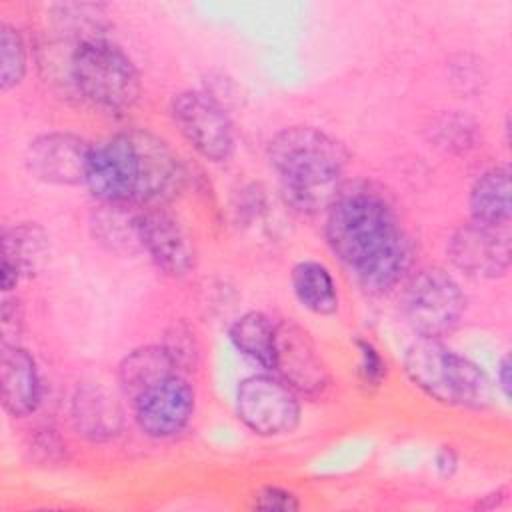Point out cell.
Wrapping results in <instances>:
<instances>
[{"label":"cell","instance_id":"cell-1","mask_svg":"<svg viewBox=\"0 0 512 512\" xmlns=\"http://www.w3.org/2000/svg\"><path fill=\"white\" fill-rule=\"evenodd\" d=\"M184 184L178 154L148 130L118 132L90 148L84 186L100 204L162 208Z\"/></svg>","mask_w":512,"mask_h":512},{"label":"cell","instance_id":"cell-2","mask_svg":"<svg viewBox=\"0 0 512 512\" xmlns=\"http://www.w3.org/2000/svg\"><path fill=\"white\" fill-rule=\"evenodd\" d=\"M284 200L298 212L328 210L344 186L346 148L314 126H288L276 132L266 150Z\"/></svg>","mask_w":512,"mask_h":512},{"label":"cell","instance_id":"cell-3","mask_svg":"<svg viewBox=\"0 0 512 512\" xmlns=\"http://www.w3.org/2000/svg\"><path fill=\"white\" fill-rule=\"evenodd\" d=\"M400 230L386 194L366 182L344 184L326 210V240L350 270L374 256Z\"/></svg>","mask_w":512,"mask_h":512},{"label":"cell","instance_id":"cell-4","mask_svg":"<svg viewBox=\"0 0 512 512\" xmlns=\"http://www.w3.org/2000/svg\"><path fill=\"white\" fill-rule=\"evenodd\" d=\"M408 380L444 406L480 408L490 398V380L480 366L438 338H418L404 352Z\"/></svg>","mask_w":512,"mask_h":512},{"label":"cell","instance_id":"cell-5","mask_svg":"<svg viewBox=\"0 0 512 512\" xmlns=\"http://www.w3.org/2000/svg\"><path fill=\"white\" fill-rule=\"evenodd\" d=\"M68 76L84 100L110 114L128 112L142 92L134 62L104 36L74 44Z\"/></svg>","mask_w":512,"mask_h":512},{"label":"cell","instance_id":"cell-6","mask_svg":"<svg viewBox=\"0 0 512 512\" xmlns=\"http://www.w3.org/2000/svg\"><path fill=\"white\" fill-rule=\"evenodd\" d=\"M402 308L408 324L420 338L440 340L460 324L466 310V296L452 274L430 266L410 278Z\"/></svg>","mask_w":512,"mask_h":512},{"label":"cell","instance_id":"cell-7","mask_svg":"<svg viewBox=\"0 0 512 512\" xmlns=\"http://www.w3.org/2000/svg\"><path fill=\"white\" fill-rule=\"evenodd\" d=\"M234 408L248 430L266 438L294 432L302 414L298 394L272 374H252L240 380Z\"/></svg>","mask_w":512,"mask_h":512},{"label":"cell","instance_id":"cell-8","mask_svg":"<svg viewBox=\"0 0 512 512\" xmlns=\"http://www.w3.org/2000/svg\"><path fill=\"white\" fill-rule=\"evenodd\" d=\"M172 122L184 140L208 162H228L236 148L228 110L204 90H184L170 102Z\"/></svg>","mask_w":512,"mask_h":512},{"label":"cell","instance_id":"cell-9","mask_svg":"<svg viewBox=\"0 0 512 512\" xmlns=\"http://www.w3.org/2000/svg\"><path fill=\"white\" fill-rule=\"evenodd\" d=\"M134 420L150 438H172L188 428L196 410L194 386L178 372L156 382L132 400Z\"/></svg>","mask_w":512,"mask_h":512},{"label":"cell","instance_id":"cell-10","mask_svg":"<svg viewBox=\"0 0 512 512\" xmlns=\"http://www.w3.org/2000/svg\"><path fill=\"white\" fill-rule=\"evenodd\" d=\"M296 394L308 398L320 396L328 384L330 374L310 334L294 322L276 324V360L274 370Z\"/></svg>","mask_w":512,"mask_h":512},{"label":"cell","instance_id":"cell-11","mask_svg":"<svg viewBox=\"0 0 512 512\" xmlns=\"http://www.w3.org/2000/svg\"><path fill=\"white\" fill-rule=\"evenodd\" d=\"M138 238L142 250L160 272L182 278L194 270V240L184 224L164 208H144L138 212Z\"/></svg>","mask_w":512,"mask_h":512},{"label":"cell","instance_id":"cell-12","mask_svg":"<svg viewBox=\"0 0 512 512\" xmlns=\"http://www.w3.org/2000/svg\"><path fill=\"white\" fill-rule=\"evenodd\" d=\"M450 262L472 278H500L510 268L508 228H494L480 222L460 226L446 246Z\"/></svg>","mask_w":512,"mask_h":512},{"label":"cell","instance_id":"cell-13","mask_svg":"<svg viewBox=\"0 0 512 512\" xmlns=\"http://www.w3.org/2000/svg\"><path fill=\"white\" fill-rule=\"evenodd\" d=\"M92 144L72 132H46L26 148L28 172L54 186H78L86 182V166Z\"/></svg>","mask_w":512,"mask_h":512},{"label":"cell","instance_id":"cell-14","mask_svg":"<svg viewBox=\"0 0 512 512\" xmlns=\"http://www.w3.org/2000/svg\"><path fill=\"white\" fill-rule=\"evenodd\" d=\"M2 406L10 416L36 412L42 400V380L34 356L20 344H2L0 354Z\"/></svg>","mask_w":512,"mask_h":512},{"label":"cell","instance_id":"cell-15","mask_svg":"<svg viewBox=\"0 0 512 512\" xmlns=\"http://www.w3.org/2000/svg\"><path fill=\"white\" fill-rule=\"evenodd\" d=\"M414 256L416 248L412 238L400 230L384 248L352 272L368 294H386L410 272Z\"/></svg>","mask_w":512,"mask_h":512},{"label":"cell","instance_id":"cell-16","mask_svg":"<svg viewBox=\"0 0 512 512\" xmlns=\"http://www.w3.org/2000/svg\"><path fill=\"white\" fill-rule=\"evenodd\" d=\"M468 206L474 222L508 228L512 216L508 166H494L482 172L470 188Z\"/></svg>","mask_w":512,"mask_h":512},{"label":"cell","instance_id":"cell-17","mask_svg":"<svg viewBox=\"0 0 512 512\" xmlns=\"http://www.w3.org/2000/svg\"><path fill=\"white\" fill-rule=\"evenodd\" d=\"M50 260L48 232L36 222H20L2 232V262L18 270L22 278L38 276Z\"/></svg>","mask_w":512,"mask_h":512},{"label":"cell","instance_id":"cell-18","mask_svg":"<svg viewBox=\"0 0 512 512\" xmlns=\"http://www.w3.org/2000/svg\"><path fill=\"white\" fill-rule=\"evenodd\" d=\"M176 366L162 344H148L128 352L118 364V384L132 402L144 390L174 374Z\"/></svg>","mask_w":512,"mask_h":512},{"label":"cell","instance_id":"cell-19","mask_svg":"<svg viewBox=\"0 0 512 512\" xmlns=\"http://www.w3.org/2000/svg\"><path fill=\"white\" fill-rule=\"evenodd\" d=\"M72 422L78 434L92 442H102L120 432L122 414L100 388L84 386L78 388L72 400Z\"/></svg>","mask_w":512,"mask_h":512},{"label":"cell","instance_id":"cell-20","mask_svg":"<svg viewBox=\"0 0 512 512\" xmlns=\"http://www.w3.org/2000/svg\"><path fill=\"white\" fill-rule=\"evenodd\" d=\"M290 284L302 308L318 316L338 312L340 296L330 270L318 260H300L290 274Z\"/></svg>","mask_w":512,"mask_h":512},{"label":"cell","instance_id":"cell-21","mask_svg":"<svg viewBox=\"0 0 512 512\" xmlns=\"http://www.w3.org/2000/svg\"><path fill=\"white\" fill-rule=\"evenodd\" d=\"M276 324L264 312L252 310L230 324L228 338L240 354L272 372L276 360Z\"/></svg>","mask_w":512,"mask_h":512},{"label":"cell","instance_id":"cell-22","mask_svg":"<svg viewBox=\"0 0 512 512\" xmlns=\"http://www.w3.org/2000/svg\"><path fill=\"white\" fill-rule=\"evenodd\" d=\"M90 228L94 238L110 252L130 254L142 250L138 238V212L126 204H100L92 212Z\"/></svg>","mask_w":512,"mask_h":512},{"label":"cell","instance_id":"cell-23","mask_svg":"<svg viewBox=\"0 0 512 512\" xmlns=\"http://www.w3.org/2000/svg\"><path fill=\"white\" fill-rule=\"evenodd\" d=\"M430 140L446 152L462 154L476 146L478 124L462 112H444L430 126Z\"/></svg>","mask_w":512,"mask_h":512},{"label":"cell","instance_id":"cell-24","mask_svg":"<svg viewBox=\"0 0 512 512\" xmlns=\"http://www.w3.org/2000/svg\"><path fill=\"white\" fill-rule=\"evenodd\" d=\"M28 68L26 42L18 28L2 22L0 26V88L8 92L24 80Z\"/></svg>","mask_w":512,"mask_h":512},{"label":"cell","instance_id":"cell-25","mask_svg":"<svg viewBox=\"0 0 512 512\" xmlns=\"http://www.w3.org/2000/svg\"><path fill=\"white\" fill-rule=\"evenodd\" d=\"M162 346L170 354L176 370H192L196 366L200 348L194 332L184 324H174L172 328H168Z\"/></svg>","mask_w":512,"mask_h":512},{"label":"cell","instance_id":"cell-26","mask_svg":"<svg viewBox=\"0 0 512 512\" xmlns=\"http://www.w3.org/2000/svg\"><path fill=\"white\" fill-rule=\"evenodd\" d=\"M356 350H358V374L360 380L368 386V388H378L384 384L386 374H388V364L384 360V356L380 354V350L364 338H356L354 340Z\"/></svg>","mask_w":512,"mask_h":512},{"label":"cell","instance_id":"cell-27","mask_svg":"<svg viewBox=\"0 0 512 512\" xmlns=\"http://www.w3.org/2000/svg\"><path fill=\"white\" fill-rule=\"evenodd\" d=\"M250 506L256 510H268V512H292L300 508V500L296 494H292L286 488L266 484L252 494Z\"/></svg>","mask_w":512,"mask_h":512},{"label":"cell","instance_id":"cell-28","mask_svg":"<svg viewBox=\"0 0 512 512\" xmlns=\"http://www.w3.org/2000/svg\"><path fill=\"white\" fill-rule=\"evenodd\" d=\"M0 324H2V344H18L24 324L22 304L16 298H6L0 308Z\"/></svg>","mask_w":512,"mask_h":512},{"label":"cell","instance_id":"cell-29","mask_svg":"<svg viewBox=\"0 0 512 512\" xmlns=\"http://www.w3.org/2000/svg\"><path fill=\"white\" fill-rule=\"evenodd\" d=\"M434 470L440 478H452L458 470V454L452 446H440L434 452Z\"/></svg>","mask_w":512,"mask_h":512},{"label":"cell","instance_id":"cell-30","mask_svg":"<svg viewBox=\"0 0 512 512\" xmlns=\"http://www.w3.org/2000/svg\"><path fill=\"white\" fill-rule=\"evenodd\" d=\"M496 382H498V390L504 394V398H510V392H512V364H510L508 354H504L502 360L498 362Z\"/></svg>","mask_w":512,"mask_h":512},{"label":"cell","instance_id":"cell-31","mask_svg":"<svg viewBox=\"0 0 512 512\" xmlns=\"http://www.w3.org/2000/svg\"><path fill=\"white\" fill-rule=\"evenodd\" d=\"M20 280H22V276L18 274V270L14 266H10L8 262L0 264V282H2V290L4 292L14 290Z\"/></svg>","mask_w":512,"mask_h":512},{"label":"cell","instance_id":"cell-32","mask_svg":"<svg viewBox=\"0 0 512 512\" xmlns=\"http://www.w3.org/2000/svg\"><path fill=\"white\" fill-rule=\"evenodd\" d=\"M504 500H506V490L502 488V490H496V492L484 496L482 500H478L476 508H496V506H500Z\"/></svg>","mask_w":512,"mask_h":512}]
</instances>
